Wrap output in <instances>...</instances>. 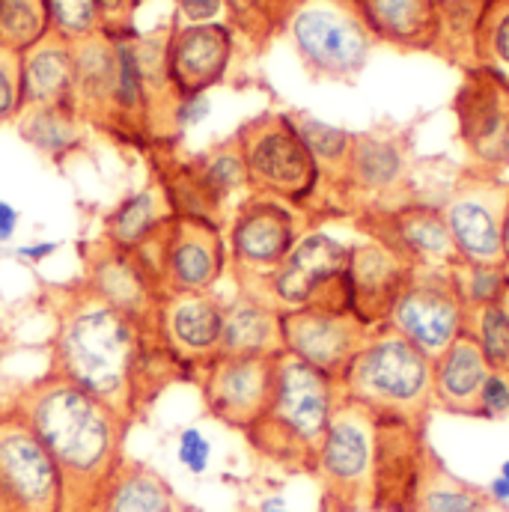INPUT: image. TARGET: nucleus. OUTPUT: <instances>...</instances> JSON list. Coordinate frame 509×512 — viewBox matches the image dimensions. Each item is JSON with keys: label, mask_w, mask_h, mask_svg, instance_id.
I'll use <instances>...</instances> for the list:
<instances>
[{"label": "nucleus", "mask_w": 509, "mask_h": 512, "mask_svg": "<svg viewBox=\"0 0 509 512\" xmlns=\"http://www.w3.org/2000/svg\"><path fill=\"white\" fill-rule=\"evenodd\" d=\"M230 0H176V24H218Z\"/></svg>", "instance_id": "42"}, {"label": "nucleus", "mask_w": 509, "mask_h": 512, "mask_svg": "<svg viewBox=\"0 0 509 512\" xmlns=\"http://www.w3.org/2000/svg\"><path fill=\"white\" fill-rule=\"evenodd\" d=\"M489 364L477 346V340L462 331L435 361H432V393L435 408H444L450 414H468L477 417V399L480 387L489 376Z\"/></svg>", "instance_id": "26"}, {"label": "nucleus", "mask_w": 509, "mask_h": 512, "mask_svg": "<svg viewBox=\"0 0 509 512\" xmlns=\"http://www.w3.org/2000/svg\"><path fill=\"white\" fill-rule=\"evenodd\" d=\"M429 456L432 447L426 444V426L390 414H376L370 512H417Z\"/></svg>", "instance_id": "15"}, {"label": "nucleus", "mask_w": 509, "mask_h": 512, "mask_svg": "<svg viewBox=\"0 0 509 512\" xmlns=\"http://www.w3.org/2000/svg\"><path fill=\"white\" fill-rule=\"evenodd\" d=\"M373 459L376 414L340 396L310 471L319 486V512H370Z\"/></svg>", "instance_id": "5"}, {"label": "nucleus", "mask_w": 509, "mask_h": 512, "mask_svg": "<svg viewBox=\"0 0 509 512\" xmlns=\"http://www.w3.org/2000/svg\"><path fill=\"white\" fill-rule=\"evenodd\" d=\"M474 66L509 87V0H486L474 30ZM471 66V69H474Z\"/></svg>", "instance_id": "34"}, {"label": "nucleus", "mask_w": 509, "mask_h": 512, "mask_svg": "<svg viewBox=\"0 0 509 512\" xmlns=\"http://www.w3.org/2000/svg\"><path fill=\"white\" fill-rule=\"evenodd\" d=\"M6 405L30 426L60 477V512H93L128 462L131 420L57 376L15 390Z\"/></svg>", "instance_id": "2"}, {"label": "nucleus", "mask_w": 509, "mask_h": 512, "mask_svg": "<svg viewBox=\"0 0 509 512\" xmlns=\"http://www.w3.org/2000/svg\"><path fill=\"white\" fill-rule=\"evenodd\" d=\"M274 370H277V355L274 358L218 355L200 373L197 382L209 417L245 435L271 402Z\"/></svg>", "instance_id": "20"}, {"label": "nucleus", "mask_w": 509, "mask_h": 512, "mask_svg": "<svg viewBox=\"0 0 509 512\" xmlns=\"http://www.w3.org/2000/svg\"><path fill=\"white\" fill-rule=\"evenodd\" d=\"M501 304L507 307V313H509V286H507V292H504V298H501Z\"/></svg>", "instance_id": "52"}, {"label": "nucleus", "mask_w": 509, "mask_h": 512, "mask_svg": "<svg viewBox=\"0 0 509 512\" xmlns=\"http://www.w3.org/2000/svg\"><path fill=\"white\" fill-rule=\"evenodd\" d=\"M0 343H3V322H0Z\"/></svg>", "instance_id": "54"}, {"label": "nucleus", "mask_w": 509, "mask_h": 512, "mask_svg": "<svg viewBox=\"0 0 509 512\" xmlns=\"http://www.w3.org/2000/svg\"><path fill=\"white\" fill-rule=\"evenodd\" d=\"M0 512H60L57 468L6 402H0Z\"/></svg>", "instance_id": "13"}, {"label": "nucleus", "mask_w": 509, "mask_h": 512, "mask_svg": "<svg viewBox=\"0 0 509 512\" xmlns=\"http://www.w3.org/2000/svg\"><path fill=\"white\" fill-rule=\"evenodd\" d=\"M51 36L78 45L96 33H102V18L96 0H48Z\"/></svg>", "instance_id": "38"}, {"label": "nucleus", "mask_w": 509, "mask_h": 512, "mask_svg": "<svg viewBox=\"0 0 509 512\" xmlns=\"http://www.w3.org/2000/svg\"><path fill=\"white\" fill-rule=\"evenodd\" d=\"M486 495H489V501H492V504H509V483L501 477V474H498V477L489 483Z\"/></svg>", "instance_id": "48"}, {"label": "nucleus", "mask_w": 509, "mask_h": 512, "mask_svg": "<svg viewBox=\"0 0 509 512\" xmlns=\"http://www.w3.org/2000/svg\"><path fill=\"white\" fill-rule=\"evenodd\" d=\"M501 477H504V480H507V483H509V459H507V462H504V465H501Z\"/></svg>", "instance_id": "51"}, {"label": "nucleus", "mask_w": 509, "mask_h": 512, "mask_svg": "<svg viewBox=\"0 0 509 512\" xmlns=\"http://www.w3.org/2000/svg\"><path fill=\"white\" fill-rule=\"evenodd\" d=\"M509 185L498 179L468 173L450 200L444 203V221L456 254L471 265H507L504 251V215H507Z\"/></svg>", "instance_id": "14"}, {"label": "nucleus", "mask_w": 509, "mask_h": 512, "mask_svg": "<svg viewBox=\"0 0 509 512\" xmlns=\"http://www.w3.org/2000/svg\"><path fill=\"white\" fill-rule=\"evenodd\" d=\"M489 504L492 501L483 489L468 486L465 480L450 474L435 453L429 456L417 512H489Z\"/></svg>", "instance_id": "32"}, {"label": "nucleus", "mask_w": 509, "mask_h": 512, "mask_svg": "<svg viewBox=\"0 0 509 512\" xmlns=\"http://www.w3.org/2000/svg\"><path fill=\"white\" fill-rule=\"evenodd\" d=\"M152 259L167 295L215 292L230 268L224 227L197 218H170L161 236L143 251Z\"/></svg>", "instance_id": "12"}, {"label": "nucleus", "mask_w": 509, "mask_h": 512, "mask_svg": "<svg viewBox=\"0 0 509 512\" xmlns=\"http://www.w3.org/2000/svg\"><path fill=\"white\" fill-rule=\"evenodd\" d=\"M349 254L352 245L325 230H307L254 292L280 313L298 307L349 310Z\"/></svg>", "instance_id": "9"}, {"label": "nucleus", "mask_w": 509, "mask_h": 512, "mask_svg": "<svg viewBox=\"0 0 509 512\" xmlns=\"http://www.w3.org/2000/svg\"><path fill=\"white\" fill-rule=\"evenodd\" d=\"M292 123L298 128L304 146L310 149V155L316 158L319 170H322V185H346V164H349V152H352V137L349 131L337 126H328L310 114H295Z\"/></svg>", "instance_id": "33"}, {"label": "nucleus", "mask_w": 509, "mask_h": 512, "mask_svg": "<svg viewBox=\"0 0 509 512\" xmlns=\"http://www.w3.org/2000/svg\"><path fill=\"white\" fill-rule=\"evenodd\" d=\"M152 328L161 346L191 373V382H200V373L221 355L224 301L215 292L164 295Z\"/></svg>", "instance_id": "18"}, {"label": "nucleus", "mask_w": 509, "mask_h": 512, "mask_svg": "<svg viewBox=\"0 0 509 512\" xmlns=\"http://www.w3.org/2000/svg\"><path fill=\"white\" fill-rule=\"evenodd\" d=\"M173 212L158 182H149L126 194L105 218H102V242L120 251H146L161 230L170 224Z\"/></svg>", "instance_id": "28"}, {"label": "nucleus", "mask_w": 509, "mask_h": 512, "mask_svg": "<svg viewBox=\"0 0 509 512\" xmlns=\"http://www.w3.org/2000/svg\"><path fill=\"white\" fill-rule=\"evenodd\" d=\"M21 111L75 108V45L48 36L18 60Z\"/></svg>", "instance_id": "24"}, {"label": "nucleus", "mask_w": 509, "mask_h": 512, "mask_svg": "<svg viewBox=\"0 0 509 512\" xmlns=\"http://www.w3.org/2000/svg\"><path fill=\"white\" fill-rule=\"evenodd\" d=\"M504 251H507V262H509V200H507V215H504Z\"/></svg>", "instance_id": "49"}, {"label": "nucleus", "mask_w": 509, "mask_h": 512, "mask_svg": "<svg viewBox=\"0 0 509 512\" xmlns=\"http://www.w3.org/2000/svg\"><path fill=\"white\" fill-rule=\"evenodd\" d=\"M51 36L48 0H0V48L24 54Z\"/></svg>", "instance_id": "35"}, {"label": "nucleus", "mask_w": 509, "mask_h": 512, "mask_svg": "<svg viewBox=\"0 0 509 512\" xmlns=\"http://www.w3.org/2000/svg\"><path fill=\"white\" fill-rule=\"evenodd\" d=\"M459 137L471 173L495 179L509 167V87L486 69H468L456 96Z\"/></svg>", "instance_id": "16"}, {"label": "nucleus", "mask_w": 509, "mask_h": 512, "mask_svg": "<svg viewBox=\"0 0 509 512\" xmlns=\"http://www.w3.org/2000/svg\"><path fill=\"white\" fill-rule=\"evenodd\" d=\"M453 283L465 301V307H477V304H489V301H501L507 292V265H471V262H453L450 265Z\"/></svg>", "instance_id": "37"}, {"label": "nucleus", "mask_w": 509, "mask_h": 512, "mask_svg": "<svg viewBox=\"0 0 509 512\" xmlns=\"http://www.w3.org/2000/svg\"><path fill=\"white\" fill-rule=\"evenodd\" d=\"M176 501L170 483L155 468L128 459L93 512H170Z\"/></svg>", "instance_id": "30"}, {"label": "nucleus", "mask_w": 509, "mask_h": 512, "mask_svg": "<svg viewBox=\"0 0 509 512\" xmlns=\"http://www.w3.org/2000/svg\"><path fill=\"white\" fill-rule=\"evenodd\" d=\"M465 313L468 307L450 268L417 265L390 313L387 328L399 331L429 361H435L465 331Z\"/></svg>", "instance_id": "11"}, {"label": "nucleus", "mask_w": 509, "mask_h": 512, "mask_svg": "<svg viewBox=\"0 0 509 512\" xmlns=\"http://www.w3.org/2000/svg\"><path fill=\"white\" fill-rule=\"evenodd\" d=\"M18 134L54 164H63L84 146V120L75 108H30L18 114Z\"/></svg>", "instance_id": "31"}, {"label": "nucleus", "mask_w": 509, "mask_h": 512, "mask_svg": "<svg viewBox=\"0 0 509 512\" xmlns=\"http://www.w3.org/2000/svg\"><path fill=\"white\" fill-rule=\"evenodd\" d=\"M143 0H96L102 33H126L134 30V12Z\"/></svg>", "instance_id": "43"}, {"label": "nucleus", "mask_w": 509, "mask_h": 512, "mask_svg": "<svg viewBox=\"0 0 509 512\" xmlns=\"http://www.w3.org/2000/svg\"><path fill=\"white\" fill-rule=\"evenodd\" d=\"M477 417H489V420H501L509 417V376L507 373H489L486 382L480 387V399H477Z\"/></svg>", "instance_id": "41"}, {"label": "nucleus", "mask_w": 509, "mask_h": 512, "mask_svg": "<svg viewBox=\"0 0 509 512\" xmlns=\"http://www.w3.org/2000/svg\"><path fill=\"white\" fill-rule=\"evenodd\" d=\"M212 438L200 429V426H185L176 432V462L185 474L191 477H203L212 468Z\"/></svg>", "instance_id": "39"}, {"label": "nucleus", "mask_w": 509, "mask_h": 512, "mask_svg": "<svg viewBox=\"0 0 509 512\" xmlns=\"http://www.w3.org/2000/svg\"><path fill=\"white\" fill-rule=\"evenodd\" d=\"M18 230H21V212L9 200H0V248L12 245Z\"/></svg>", "instance_id": "45"}, {"label": "nucleus", "mask_w": 509, "mask_h": 512, "mask_svg": "<svg viewBox=\"0 0 509 512\" xmlns=\"http://www.w3.org/2000/svg\"><path fill=\"white\" fill-rule=\"evenodd\" d=\"M337 384L343 399L417 426H426V417L435 408L432 361L387 325L373 331Z\"/></svg>", "instance_id": "4"}, {"label": "nucleus", "mask_w": 509, "mask_h": 512, "mask_svg": "<svg viewBox=\"0 0 509 512\" xmlns=\"http://www.w3.org/2000/svg\"><path fill=\"white\" fill-rule=\"evenodd\" d=\"M307 230L304 212L289 203L262 194L239 200L224 224L227 256L239 289H256Z\"/></svg>", "instance_id": "10"}, {"label": "nucleus", "mask_w": 509, "mask_h": 512, "mask_svg": "<svg viewBox=\"0 0 509 512\" xmlns=\"http://www.w3.org/2000/svg\"><path fill=\"white\" fill-rule=\"evenodd\" d=\"M57 251H60V242H33V245H21L15 251V259L27 262V265H39V262H45L48 256H54Z\"/></svg>", "instance_id": "46"}, {"label": "nucleus", "mask_w": 509, "mask_h": 512, "mask_svg": "<svg viewBox=\"0 0 509 512\" xmlns=\"http://www.w3.org/2000/svg\"><path fill=\"white\" fill-rule=\"evenodd\" d=\"M465 331L477 340L489 370L509 376V313L501 301L468 307Z\"/></svg>", "instance_id": "36"}, {"label": "nucleus", "mask_w": 509, "mask_h": 512, "mask_svg": "<svg viewBox=\"0 0 509 512\" xmlns=\"http://www.w3.org/2000/svg\"><path fill=\"white\" fill-rule=\"evenodd\" d=\"M251 194L274 197L310 212L322 191V170L304 146L289 114H262L239 128L236 134Z\"/></svg>", "instance_id": "6"}, {"label": "nucleus", "mask_w": 509, "mask_h": 512, "mask_svg": "<svg viewBox=\"0 0 509 512\" xmlns=\"http://www.w3.org/2000/svg\"><path fill=\"white\" fill-rule=\"evenodd\" d=\"M280 310L254 289H239L233 301H224L221 355L236 358H274L283 355Z\"/></svg>", "instance_id": "25"}, {"label": "nucleus", "mask_w": 509, "mask_h": 512, "mask_svg": "<svg viewBox=\"0 0 509 512\" xmlns=\"http://www.w3.org/2000/svg\"><path fill=\"white\" fill-rule=\"evenodd\" d=\"M170 512H200L197 507H191V504H182V501H176V507Z\"/></svg>", "instance_id": "50"}, {"label": "nucleus", "mask_w": 509, "mask_h": 512, "mask_svg": "<svg viewBox=\"0 0 509 512\" xmlns=\"http://www.w3.org/2000/svg\"><path fill=\"white\" fill-rule=\"evenodd\" d=\"M408 158L399 140L382 134H355L343 191L384 197L405 182Z\"/></svg>", "instance_id": "29"}, {"label": "nucleus", "mask_w": 509, "mask_h": 512, "mask_svg": "<svg viewBox=\"0 0 509 512\" xmlns=\"http://www.w3.org/2000/svg\"><path fill=\"white\" fill-rule=\"evenodd\" d=\"M84 283L102 301L117 307L131 319L152 325L158 304L164 301L161 277L152 259L143 251H120L102 239L87 242L84 248Z\"/></svg>", "instance_id": "19"}, {"label": "nucleus", "mask_w": 509, "mask_h": 512, "mask_svg": "<svg viewBox=\"0 0 509 512\" xmlns=\"http://www.w3.org/2000/svg\"><path fill=\"white\" fill-rule=\"evenodd\" d=\"M236 33L230 24H173L164 45V72L176 99L209 93L233 63Z\"/></svg>", "instance_id": "21"}, {"label": "nucleus", "mask_w": 509, "mask_h": 512, "mask_svg": "<svg viewBox=\"0 0 509 512\" xmlns=\"http://www.w3.org/2000/svg\"><path fill=\"white\" fill-rule=\"evenodd\" d=\"M283 352L310 364L313 370L343 379L352 358L364 349L373 331L352 310H325V307H298L280 316Z\"/></svg>", "instance_id": "17"}, {"label": "nucleus", "mask_w": 509, "mask_h": 512, "mask_svg": "<svg viewBox=\"0 0 509 512\" xmlns=\"http://www.w3.org/2000/svg\"><path fill=\"white\" fill-rule=\"evenodd\" d=\"M367 227H373V239L396 248L414 265L450 268L459 262L456 245L450 239L444 212L429 203H405L390 209H370Z\"/></svg>", "instance_id": "23"}, {"label": "nucleus", "mask_w": 509, "mask_h": 512, "mask_svg": "<svg viewBox=\"0 0 509 512\" xmlns=\"http://www.w3.org/2000/svg\"><path fill=\"white\" fill-rule=\"evenodd\" d=\"M18 60H21V54L0 48V126L18 120V114H21Z\"/></svg>", "instance_id": "40"}, {"label": "nucleus", "mask_w": 509, "mask_h": 512, "mask_svg": "<svg viewBox=\"0 0 509 512\" xmlns=\"http://www.w3.org/2000/svg\"><path fill=\"white\" fill-rule=\"evenodd\" d=\"M212 111L209 93H197V96H182L173 105V126L176 128H194L200 126Z\"/></svg>", "instance_id": "44"}, {"label": "nucleus", "mask_w": 509, "mask_h": 512, "mask_svg": "<svg viewBox=\"0 0 509 512\" xmlns=\"http://www.w3.org/2000/svg\"><path fill=\"white\" fill-rule=\"evenodd\" d=\"M239 3H242V6H248L251 0H230V6H239Z\"/></svg>", "instance_id": "53"}, {"label": "nucleus", "mask_w": 509, "mask_h": 512, "mask_svg": "<svg viewBox=\"0 0 509 512\" xmlns=\"http://www.w3.org/2000/svg\"><path fill=\"white\" fill-rule=\"evenodd\" d=\"M414 262L382 239L352 245L349 254V310L370 328L379 331L390 322V313L414 274Z\"/></svg>", "instance_id": "22"}, {"label": "nucleus", "mask_w": 509, "mask_h": 512, "mask_svg": "<svg viewBox=\"0 0 509 512\" xmlns=\"http://www.w3.org/2000/svg\"><path fill=\"white\" fill-rule=\"evenodd\" d=\"M248 512H292V507H289L286 495L274 492V495H262Z\"/></svg>", "instance_id": "47"}, {"label": "nucleus", "mask_w": 509, "mask_h": 512, "mask_svg": "<svg viewBox=\"0 0 509 512\" xmlns=\"http://www.w3.org/2000/svg\"><path fill=\"white\" fill-rule=\"evenodd\" d=\"M507 286H509V262H507Z\"/></svg>", "instance_id": "55"}, {"label": "nucleus", "mask_w": 509, "mask_h": 512, "mask_svg": "<svg viewBox=\"0 0 509 512\" xmlns=\"http://www.w3.org/2000/svg\"><path fill=\"white\" fill-rule=\"evenodd\" d=\"M51 307L54 331L45 373L87 390L131 423L167 384L191 382L152 325L120 313L84 280L51 289Z\"/></svg>", "instance_id": "1"}, {"label": "nucleus", "mask_w": 509, "mask_h": 512, "mask_svg": "<svg viewBox=\"0 0 509 512\" xmlns=\"http://www.w3.org/2000/svg\"><path fill=\"white\" fill-rule=\"evenodd\" d=\"M337 402L340 384L283 352L277 355L271 402L245 438L265 462L292 474H310Z\"/></svg>", "instance_id": "3"}, {"label": "nucleus", "mask_w": 509, "mask_h": 512, "mask_svg": "<svg viewBox=\"0 0 509 512\" xmlns=\"http://www.w3.org/2000/svg\"><path fill=\"white\" fill-rule=\"evenodd\" d=\"M286 27L304 69L325 81H355L376 42L355 0H304Z\"/></svg>", "instance_id": "7"}, {"label": "nucleus", "mask_w": 509, "mask_h": 512, "mask_svg": "<svg viewBox=\"0 0 509 512\" xmlns=\"http://www.w3.org/2000/svg\"><path fill=\"white\" fill-rule=\"evenodd\" d=\"M176 218H197L224 227L233 206L251 194L239 140H224L185 161L167 158L155 179Z\"/></svg>", "instance_id": "8"}, {"label": "nucleus", "mask_w": 509, "mask_h": 512, "mask_svg": "<svg viewBox=\"0 0 509 512\" xmlns=\"http://www.w3.org/2000/svg\"><path fill=\"white\" fill-rule=\"evenodd\" d=\"M373 39L399 48H432L441 39V0H355Z\"/></svg>", "instance_id": "27"}]
</instances>
